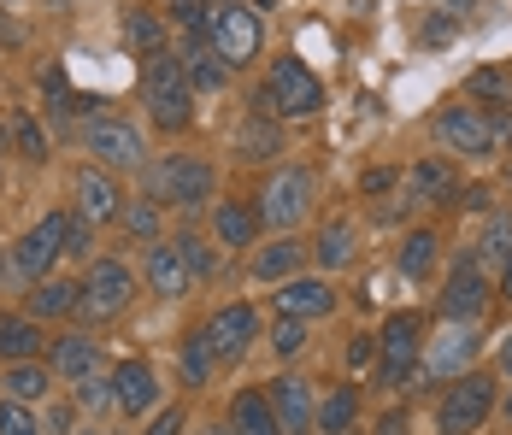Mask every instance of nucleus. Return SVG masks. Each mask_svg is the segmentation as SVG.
I'll return each instance as SVG.
<instances>
[{
    "instance_id": "obj_1",
    "label": "nucleus",
    "mask_w": 512,
    "mask_h": 435,
    "mask_svg": "<svg viewBox=\"0 0 512 435\" xmlns=\"http://www.w3.org/2000/svg\"><path fill=\"white\" fill-rule=\"evenodd\" d=\"M142 106H148L159 136H183L195 124V83H189L183 53L159 48L142 59Z\"/></svg>"
},
{
    "instance_id": "obj_2",
    "label": "nucleus",
    "mask_w": 512,
    "mask_h": 435,
    "mask_svg": "<svg viewBox=\"0 0 512 435\" xmlns=\"http://www.w3.org/2000/svg\"><path fill=\"white\" fill-rule=\"evenodd\" d=\"M254 112L265 118H312V112H324V83L312 77L307 59H295V53H277L271 65H265V83L254 89Z\"/></svg>"
},
{
    "instance_id": "obj_3",
    "label": "nucleus",
    "mask_w": 512,
    "mask_h": 435,
    "mask_svg": "<svg viewBox=\"0 0 512 435\" xmlns=\"http://www.w3.org/2000/svg\"><path fill=\"white\" fill-rule=\"evenodd\" d=\"M424 341H430L424 312H389V318H383V330H377V388H407V383H418Z\"/></svg>"
},
{
    "instance_id": "obj_4",
    "label": "nucleus",
    "mask_w": 512,
    "mask_h": 435,
    "mask_svg": "<svg viewBox=\"0 0 512 435\" xmlns=\"http://www.w3.org/2000/svg\"><path fill=\"white\" fill-rule=\"evenodd\" d=\"M206 42L212 53L230 65V71H242V65H254L259 48H265V30H259V12L248 0H206Z\"/></svg>"
},
{
    "instance_id": "obj_5",
    "label": "nucleus",
    "mask_w": 512,
    "mask_h": 435,
    "mask_svg": "<svg viewBox=\"0 0 512 435\" xmlns=\"http://www.w3.org/2000/svg\"><path fill=\"white\" fill-rule=\"evenodd\" d=\"M201 277H212V253L195 236H159L148 247V289L159 300H183Z\"/></svg>"
},
{
    "instance_id": "obj_6",
    "label": "nucleus",
    "mask_w": 512,
    "mask_h": 435,
    "mask_svg": "<svg viewBox=\"0 0 512 435\" xmlns=\"http://www.w3.org/2000/svg\"><path fill=\"white\" fill-rule=\"evenodd\" d=\"M495 406H501V388L489 371H465L454 383L442 388V400H436V435H477L489 418H495Z\"/></svg>"
},
{
    "instance_id": "obj_7",
    "label": "nucleus",
    "mask_w": 512,
    "mask_h": 435,
    "mask_svg": "<svg viewBox=\"0 0 512 435\" xmlns=\"http://www.w3.org/2000/svg\"><path fill=\"white\" fill-rule=\"evenodd\" d=\"M312 200H318V177L301 171V165H277L271 177H265V189H259V224L265 230H277V236H289L295 224H307L312 218Z\"/></svg>"
},
{
    "instance_id": "obj_8",
    "label": "nucleus",
    "mask_w": 512,
    "mask_h": 435,
    "mask_svg": "<svg viewBox=\"0 0 512 435\" xmlns=\"http://www.w3.org/2000/svg\"><path fill=\"white\" fill-rule=\"evenodd\" d=\"M218 189V171L206 165L201 153H165L154 171H148V200L154 206H206Z\"/></svg>"
},
{
    "instance_id": "obj_9",
    "label": "nucleus",
    "mask_w": 512,
    "mask_h": 435,
    "mask_svg": "<svg viewBox=\"0 0 512 435\" xmlns=\"http://www.w3.org/2000/svg\"><path fill=\"white\" fill-rule=\"evenodd\" d=\"M501 130H495V118H489V106H442L436 112V147L448 153V159H495L501 153Z\"/></svg>"
},
{
    "instance_id": "obj_10",
    "label": "nucleus",
    "mask_w": 512,
    "mask_h": 435,
    "mask_svg": "<svg viewBox=\"0 0 512 435\" xmlns=\"http://www.w3.org/2000/svg\"><path fill=\"white\" fill-rule=\"evenodd\" d=\"M83 147H89V159L106 165L112 177L148 165V136H142L130 118H118V112H95V118L83 124Z\"/></svg>"
},
{
    "instance_id": "obj_11",
    "label": "nucleus",
    "mask_w": 512,
    "mask_h": 435,
    "mask_svg": "<svg viewBox=\"0 0 512 435\" xmlns=\"http://www.w3.org/2000/svg\"><path fill=\"white\" fill-rule=\"evenodd\" d=\"M489 300H495L489 271H483L471 253H460L454 271H448V283H442V294H436V318H442V324H483Z\"/></svg>"
},
{
    "instance_id": "obj_12",
    "label": "nucleus",
    "mask_w": 512,
    "mask_h": 435,
    "mask_svg": "<svg viewBox=\"0 0 512 435\" xmlns=\"http://www.w3.org/2000/svg\"><path fill=\"white\" fill-rule=\"evenodd\" d=\"M477 353H483V330L477 324H442L436 336L424 341V365H418V377H430V383H454L465 371H477Z\"/></svg>"
},
{
    "instance_id": "obj_13",
    "label": "nucleus",
    "mask_w": 512,
    "mask_h": 435,
    "mask_svg": "<svg viewBox=\"0 0 512 435\" xmlns=\"http://www.w3.org/2000/svg\"><path fill=\"white\" fill-rule=\"evenodd\" d=\"M65 224H71V212H42V224H30V230L12 242V271H18L24 283L53 277V265L65 259Z\"/></svg>"
},
{
    "instance_id": "obj_14",
    "label": "nucleus",
    "mask_w": 512,
    "mask_h": 435,
    "mask_svg": "<svg viewBox=\"0 0 512 435\" xmlns=\"http://www.w3.org/2000/svg\"><path fill=\"white\" fill-rule=\"evenodd\" d=\"M130 294H136V277H130V265L124 259H89V277H83V318L89 324H106V318H118L124 306H130Z\"/></svg>"
},
{
    "instance_id": "obj_15",
    "label": "nucleus",
    "mask_w": 512,
    "mask_h": 435,
    "mask_svg": "<svg viewBox=\"0 0 512 435\" xmlns=\"http://www.w3.org/2000/svg\"><path fill=\"white\" fill-rule=\"evenodd\" d=\"M201 336H206V347H212L218 365H242L248 347L259 341V312L248 306V300H230V306H218V312L201 324Z\"/></svg>"
},
{
    "instance_id": "obj_16",
    "label": "nucleus",
    "mask_w": 512,
    "mask_h": 435,
    "mask_svg": "<svg viewBox=\"0 0 512 435\" xmlns=\"http://www.w3.org/2000/svg\"><path fill=\"white\" fill-rule=\"evenodd\" d=\"M265 400H271L283 435H318V394H312V383H301V377H271L265 383Z\"/></svg>"
},
{
    "instance_id": "obj_17",
    "label": "nucleus",
    "mask_w": 512,
    "mask_h": 435,
    "mask_svg": "<svg viewBox=\"0 0 512 435\" xmlns=\"http://www.w3.org/2000/svg\"><path fill=\"white\" fill-rule=\"evenodd\" d=\"M71 200H77L71 212H77V218H89V224H112V218L124 212L118 177H112L106 165H95V159H89V165H83V171L71 177Z\"/></svg>"
},
{
    "instance_id": "obj_18",
    "label": "nucleus",
    "mask_w": 512,
    "mask_h": 435,
    "mask_svg": "<svg viewBox=\"0 0 512 435\" xmlns=\"http://www.w3.org/2000/svg\"><path fill=\"white\" fill-rule=\"evenodd\" d=\"M401 194H407L412 206H460V171H454V159H418L401 177Z\"/></svg>"
},
{
    "instance_id": "obj_19",
    "label": "nucleus",
    "mask_w": 512,
    "mask_h": 435,
    "mask_svg": "<svg viewBox=\"0 0 512 435\" xmlns=\"http://www.w3.org/2000/svg\"><path fill=\"white\" fill-rule=\"evenodd\" d=\"M112 406L124 412V418H148L159 412V377L148 359H124L118 371H112Z\"/></svg>"
},
{
    "instance_id": "obj_20",
    "label": "nucleus",
    "mask_w": 512,
    "mask_h": 435,
    "mask_svg": "<svg viewBox=\"0 0 512 435\" xmlns=\"http://www.w3.org/2000/svg\"><path fill=\"white\" fill-rule=\"evenodd\" d=\"M336 312V289H330V277H295V283H277V318H330Z\"/></svg>"
},
{
    "instance_id": "obj_21",
    "label": "nucleus",
    "mask_w": 512,
    "mask_h": 435,
    "mask_svg": "<svg viewBox=\"0 0 512 435\" xmlns=\"http://www.w3.org/2000/svg\"><path fill=\"white\" fill-rule=\"evenodd\" d=\"M48 365H53V377L83 383V377H95V371H101V341L83 336V330H65V336H53Z\"/></svg>"
},
{
    "instance_id": "obj_22",
    "label": "nucleus",
    "mask_w": 512,
    "mask_h": 435,
    "mask_svg": "<svg viewBox=\"0 0 512 435\" xmlns=\"http://www.w3.org/2000/svg\"><path fill=\"white\" fill-rule=\"evenodd\" d=\"M212 242L242 253V247L259 242V206L254 200H218L212 206Z\"/></svg>"
},
{
    "instance_id": "obj_23",
    "label": "nucleus",
    "mask_w": 512,
    "mask_h": 435,
    "mask_svg": "<svg viewBox=\"0 0 512 435\" xmlns=\"http://www.w3.org/2000/svg\"><path fill=\"white\" fill-rule=\"evenodd\" d=\"M42 347H53L42 336V324L30 312H0V359L6 365H24V359H42Z\"/></svg>"
},
{
    "instance_id": "obj_24",
    "label": "nucleus",
    "mask_w": 512,
    "mask_h": 435,
    "mask_svg": "<svg viewBox=\"0 0 512 435\" xmlns=\"http://www.w3.org/2000/svg\"><path fill=\"white\" fill-rule=\"evenodd\" d=\"M83 306V283H65V277H42V283H30V300H24V312L36 318V324H48V318H71Z\"/></svg>"
},
{
    "instance_id": "obj_25",
    "label": "nucleus",
    "mask_w": 512,
    "mask_h": 435,
    "mask_svg": "<svg viewBox=\"0 0 512 435\" xmlns=\"http://www.w3.org/2000/svg\"><path fill=\"white\" fill-rule=\"evenodd\" d=\"M301 265H307V247L295 242V236H277V242H265L254 253V277L259 283H295Z\"/></svg>"
},
{
    "instance_id": "obj_26",
    "label": "nucleus",
    "mask_w": 512,
    "mask_h": 435,
    "mask_svg": "<svg viewBox=\"0 0 512 435\" xmlns=\"http://www.w3.org/2000/svg\"><path fill=\"white\" fill-rule=\"evenodd\" d=\"M0 388H6V400H24V406H48V394H53V365H42V359L6 365V371H0Z\"/></svg>"
},
{
    "instance_id": "obj_27",
    "label": "nucleus",
    "mask_w": 512,
    "mask_h": 435,
    "mask_svg": "<svg viewBox=\"0 0 512 435\" xmlns=\"http://www.w3.org/2000/svg\"><path fill=\"white\" fill-rule=\"evenodd\" d=\"M436 259H442V236L430 230V224H418L401 236V253H395V265H401V277L407 283H424L430 271H436Z\"/></svg>"
},
{
    "instance_id": "obj_28",
    "label": "nucleus",
    "mask_w": 512,
    "mask_h": 435,
    "mask_svg": "<svg viewBox=\"0 0 512 435\" xmlns=\"http://www.w3.org/2000/svg\"><path fill=\"white\" fill-rule=\"evenodd\" d=\"M277 153H283V124L265 118V112H254V118L236 130V159H242V165H265V159H277Z\"/></svg>"
},
{
    "instance_id": "obj_29",
    "label": "nucleus",
    "mask_w": 512,
    "mask_h": 435,
    "mask_svg": "<svg viewBox=\"0 0 512 435\" xmlns=\"http://www.w3.org/2000/svg\"><path fill=\"white\" fill-rule=\"evenodd\" d=\"M359 230L348 224V218H330L324 230H318V242L307 247L312 259H318V271H342V265H354V253H359Z\"/></svg>"
},
{
    "instance_id": "obj_30",
    "label": "nucleus",
    "mask_w": 512,
    "mask_h": 435,
    "mask_svg": "<svg viewBox=\"0 0 512 435\" xmlns=\"http://www.w3.org/2000/svg\"><path fill=\"white\" fill-rule=\"evenodd\" d=\"M230 430L236 435H283L271 400H265V388H242V394L230 400Z\"/></svg>"
},
{
    "instance_id": "obj_31",
    "label": "nucleus",
    "mask_w": 512,
    "mask_h": 435,
    "mask_svg": "<svg viewBox=\"0 0 512 435\" xmlns=\"http://www.w3.org/2000/svg\"><path fill=\"white\" fill-rule=\"evenodd\" d=\"M118 36H124V48L142 53V59L165 48V24H159L154 6H124V18H118Z\"/></svg>"
},
{
    "instance_id": "obj_32",
    "label": "nucleus",
    "mask_w": 512,
    "mask_h": 435,
    "mask_svg": "<svg viewBox=\"0 0 512 435\" xmlns=\"http://www.w3.org/2000/svg\"><path fill=\"white\" fill-rule=\"evenodd\" d=\"M183 65H189V83H195V95H212V89H224L230 83V65L212 53V42H206V30H195L189 36V53H183Z\"/></svg>"
},
{
    "instance_id": "obj_33",
    "label": "nucleus",
    "mask_w": 512,
    "mask_h": 435,
    "mask_svg": "<svg viewBox=\"0 0 512 435\" xmlns=\"http://www.w3.org/2000/svg\"><path fill=\"white\" fill-rule=\"evenodd\" d=\"M354 418H359V388L354 383L330 388V394L318 400V435H348Z\"/></svg>"
},
{
    "instance_id": "obj_34",
    "label": "nucleus",
    "mask_w": 512,
    "mask_h": 435,
    "mask_svg": "<svg viewBox=\"0 0 512 435\" xmlns=\"http://www.w3.org/2000/svg\"><path fill=\"white\" fill-rule=\"evenodd\" d=\"M483 271H495V265H507L512 259V212H489V224H483V242L471 253Z\"/></svg>"
},
{
    "instance_id": "obj_35",
    "label": "nucleus",
    "mask_w": 512,
    "mask_h": 435,
    "mask_svg": "<svg viewBox=\"0 0 512 435\" xmlns=\"http://www.w3.org/2000/svg\"><path fill=\"white\" fill-rule=\"evenodd\" d=\"M177 371H183V388H206V383H212L218 359H212V347H206L201 330H195V336H183V347H177Z\"/></svg>"
},
{
    "instance_id": "obj_36",
    "label": "nucleus",
    "mask_w": 512,
    "mask_h": 435,
    "mask_svg": "<svg viewBox=\"0 0 512 435\" xmlns=\"http://www.w3.org/2000/svg\"><path fill=\"white\" fill-rule=\"evenodd\" d=\"M118 230L130 236V242H159V206L154 200H124V212H118Z\"/></svg>"
},
{
    "instance_id": "obj_37",
    "label": "nucleus",
    "mask_w": 512,
    "mask_h": 435,
    "mask_svg": "<svg viewBox=\"0 0 512 435\" xmlns=\"http://www.w3.org/2000/svg\"><path fill=\"white\" fill-rule=\"evenodd\" d=\"M12 147H18L30 165H48V136H42L36 118H12Z\"/></svg>"
},
{
    "instance_id": "obj_38",
    "label": "nucleus",
    "mask_w": 512,
    "mask_h": 435,
    "mask_svg": "<svg viewBox=\"0 0 512 435\" xmlns=\"http://www.w3.org/2000/svg\"><path fill=\"white\" fill-rule=\"evenodd\" d=\"M0 435H42L36 406H24V400H6V394H0Z\"/></svg>"
},
{
    "instance_id": "obj_39",
    "label": "nucleus",
    "mask_w": 512,
    "mask_h": 435,
    "mask_svg": "<svg viewBox=\"0 0 512 435\" xmlns=\"http://www.w3.org/2000/svg\"><path fill=\"white\" fill-rule=\"evenodd\" d=\"M71 400H77L83 412H106V406H112V377H101V371L83 377V383L71 388Z\"/></svg>"
},
{
    "instance_id": "obj_40",
    "label": "nucleus",
    "mask_w": 512,
    "mask_h": 435,
    "mask_svg": "<svg viewBox=\"0 0 512 435\" xmlns=\"http://www.w3.org/2000/svg\"><path fill=\"white\" fill-rule=\"evenodd\" d=\"M271 347H277V359H295V353L307 347V324H301V318H277V324H271Z\"/></svg>"
},
{
    "instance_id": "obj_41",
    "label": "nucleus",
    "mask_w": 512,
    "mask_h": 435,
    "mask_svg": "<svg viewBox=\"0 0 512 435\" xmlns=\"http://www.w3.org/2000/svg\"><path fill=\"white\" fill-rule=\"evenodd\" d=\"M89 247H95V224L71 212V224H65V259H89Z\"/></svg>"
},
{
    "instance_id": "obj_42",
    "label": "nucleus",
    "mask_w": 512,
    "mask_h": 435,
    "mask_svg": "<svg viewBox=\"0 0 512 435\" xmlns=\"http://www.w3.org/2000/svg\"><path fill=\"white\" fill-rule=\"evenodd\" d=\"M401 177H407V171H389V165H383V171H365V183H359V189L371 194V200H389Z\"/></svg>"
},
{
    "instance_id": "obj_43",
    "label": "nucleus",
    "mask_w": 512,
    "mask_h": 435,
    "mask_svg": "<svg viewBox=\"0 0 512 435\" xmlns=\"http://www.w3.org/2000/svg\"><path fill=\"white\" fill-rule=\"evenodd\" d=\"M142 435H183V406H159Z\"/></svg>"
},
{
    "instance_id": "obj_44",
    "label": "nucleus",
    "mask_w": 512,
    "mask_h": 435,
    "mask_svg": "<svg viewBox=\"0 0 512 435\" xmlns=\"http://www.w3.org/2000/svg\"><path fill=\"white\" fill-rule=\"evenodd\" d=\"M42 435H71V406H42Z\"/></svg>"
},
{
    "instance_id": "obj_45",
    "label": "nucleus",
    "mask_w": 512,
    "mask_h": 435,
    "mask_svg": "<svg viewBox=\"0 0 512 435\" xmlns=\"http://www.w3.org/2000/svg\"><path fill=\"white\" fill-rule=\"evenodd\" d=\"M377 435H412V412H407V406L383 412V418H377Z\"/></svg>"
},
{
    "instance_id": "obj_46",
    "label": "nucleus",
    "mask_w": 512,
    "mask_h": 435,
    "mask_svg": "<svg viewBox=\"0 0 512 435\" xmlns=\"http://www.w3.org/2000/svg\"><path fill=\"white\" fill-rule=\"evenodd\" d=\"M512 83L507 77H495V71H477V77H471V95H507Z\"/></svg>"
},
{
    "instance_id": "obj_47",
    "label": "nucleus",
    "mask_w": 512,
    "mask_h": 435,
    "mask_svg": "<svg viewBox=\"0 0 512 435\" xmlns=\"http://www.w3.org/2000/svg\"><path fill=\"white\" fill-rule=\"evenodd\" d=\"M365 359H377V336H354L348 347V365H365Z\"/></svg>"
},
{
    "instance_id": "obj_48",
    "label": "nucleus",
    "mask_w": 512,
    "mask_h": 435,
    "mask_svg": "<svg viewBox=\"0 0 512 435\" xmlns=\"http://www.w3.org/2000/svg\"><path fill=\"white\" fill-rule=\"evenodd\" d=\"M495 371H501V377H512V330L495 341Z\"/></svg>"
},
{
    "instance_id": "obj_49",
    "label": "nucleus",
    "mask_w": 512,
    "mask_h": 435,
    "mask_svg": "<svg viewBox=\"0 0 512 435\" xmlns=\"http://www.w3.org/2000/svg\"><path fill=\"white\" fill-rule=\"evenodd\" d=\"M501 300H512V259L501 265Z\"/></svg>"
},
{
    "instance_id": "obj_50",
    "label": "nucleus",
    "mask_w": 512,
    "mask_h": 435,
    "mask_svg": "<svg viewBox=\"0 0 512 435\" xmlns=\"http://www.w3.org/2000/svg\"><path fill=\"white\" fill-rule=\"evenodd\" d=\"M471 6H477V0H448V12H454V18H471Z\"/></svg>"
},
{
    "instance_id": "obj_51",
    "label": "nucleus",
    "mask_w": 512,
    "mask_h": 435,
    "mask_svg": "<svg viewBox=\"0 0 512 435\" xmlns=\"http://www.w3.org/2000/svg\"><path fill=\"white\" fill-rule=\"evenodd\" d=\"M195 435H236L230 424H206V430H195Z\"/></svg>"
},
{
    "instance_id": "obj_52",
    "label": "nucleus",
    "mask_w": 512,
    "mask_h": 435,
    "mask_svg": "<svg viewBox=\"0 0 512 435\" xmlns=\"http://www.w3.org/2000/svg\"><path fill=\"white\" fill-rule=\"evenodd\" d=\"M501 418H507V424H512V388H507V394H501Z\"/></svg>"
},
{
    "instance_id": "obj_53",
    "label": "nucleus",
    "mask_w": 512,
    "mask_h": 435,
    "mask_svg": "<svg viewBox=\"0 0 512 435\" xmlns=\"http://www.w3.org/2000/svg\"><path fill=\"white\" fill-rule=\"evenodd\" d=\"M6 265H12V247H6V253H0V277H6Z\"/></svg>"
},
{
    "instance_id": "obj_54",
    "label": "nucleus",
    "mask_w": 512,
    "mask_h": 435,
    "mask_svg": "<svg viewBox=\"0 0 512 435\" xmlns=\"http://www.w3.org/2000/svg\"><path fill=\"white\" fill-rule=\"evenodd\" d=\"M77 435H112V430H101V424H89V430H77Z\"/></svg>"
},
{
    "instance_id": "obj_55",
    "label": "nucleus",
    "mask_w": 512,
    "mask_h": 435,
    "mask_svg": "<svg viewBox=\"0 0 512 435\" xmlns=\"http://www.w3.org/2000/svg\"><path fill=\"white\" fill-rule=\"evenodd\" d=\"M0 165H6V136H0Z\"/></svg>"
}]
</instances>
